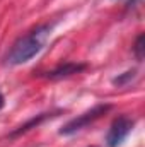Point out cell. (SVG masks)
I'll return each instance as SVG.
<instances>
[{
	"label": "cell",
	"instance_id": "1",
	"mask_svg": "<svg viewBox=\"0 0 145 147\" xmlns=\"http://www.w3.org/2000/svg\"><path fill=\"white\" fill-rule=\"evenodd\" d=\"M43 48V34H41V29H38L34 33L28 34L26 38L19 39L14 48L10 50L9 53V63L12 65H19V63H24L28 60H31L36 53H39V50Z\"/></svg>",
	"mask_w": 145,
	"mask_h": 147
},
{
	"label": "cell",
	"instance_id": "2",
	"mask_svg": "<svg viewBox=\"0 0 145 147\" xmlns=\"http://www.w3.org/2000/svg\"><path fill=\"white\" fill-rule=\"evenodd\" d=\"M109 110L108 105H101V106H96V108H92L91 111H87V113H84V115H80L79 118H75L72 121H68L63 128H62V135H70L73 132H77V130H80V128H84V127H87L89 123H92L94 120H97L101 115H104L106 111Z\"/></svg>",
	"mask_w": 145,
	"mask_h": 147
},
{
	"label": "cell",
	"instance_id": "3",
	"mask_svg": "<svg viewBox=\"0 0 145 147\" xmlns=\"http://www.w3.org/2000/svg\"><path fill=\"white\" fill-rule=\"evenodd\" d=\"M132 127H133V123L126 116H121V118L114 120L113 125H111V128H109V134H108V146L118 147L126 139V135L130 134Z\"/></svg>",
	"mask_w": 145,
	"mask_h": 147
},
{
	"label": "cell",
	"instance_id": "4",
	"mask_svg": "<svg viewBox=\"0 0 145 147\" xmlns=\"http://www.w3.org/2000/svg\"><path fill=\"white\" fill-rule=\"evenodd\" d=\"M84 69H85V65H79V63H65V65L55 69L53 72H50L48 74V77H50V79H62V77H68V75H72V74L80 72V70H84Z\"/></svg>",
	"mask_w": 145,
	"mask_h": 147
},
{
	"label": "cell",
	"instance_id": "5",
	"mask_svg": "<svg viewBox=\"0 0 145 147\" xmlns=\"http://www.w3.org/2000/svg\"><path fill=\"white\" fill-rule=\"evenodd\" d=\"M135 55H137L138 60L144 58V55H145V36L144 34H140V36L137 38V43H135Z\"/></svg>",
	"mask_w": 145,
	"mask_h": 147
},
{
	"label": "cell",
	"instance_id": "6",
	"mask_svg": "<svg viewBox=\"0 0 145 147\" xmlns=\"http://www.w3.org/2000/svg\"><path fill=\"white\" fill-rule=\"evenodd\" d=\"M133 70H132V72H126L125 74V75H123V77H116V79H114V84H123V82H125V80H128V79H132V77H133Z\"/></svg>",
	"mask_w": 145,
	"mask_h": 147
},
{
	"label": "cell",
	"instance_id": "7",
	"mask_svg": "<svg viewBox=\"0 0 145 147\" xmlns=\"http://www.w3.org/2000/svg\"><path fill=\"white\" fill-rule=\"evenodd\" d=\"M2 106H3V96L0 94V110H2Z\"/></svg>",
	"mask_w": 145,
	"mask_h": 147
}]
</instances>
